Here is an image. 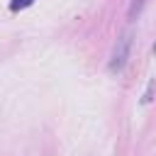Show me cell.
Returning a JSON list of instances; mask_svg holds the SVG:
<instances>
[{
    "mask_svg": "<svg viewBox=\"0 0 156 156\" xmlns=\"http://www.w3.org/2000/svg\"><path fill=\"white\" fill-rule=\"evenodd\" d=\"M129 49H132V34L124 32V34L117 39L115 49H112V56H110V63H107L110 73H117V71L124 68V63H127V58H129Z\"/></svg>",
    "mask_w": 156,
    "mask_h": 156,
    "instance_id": "1",
    "label": "cell"
},
{
    "mask_svg": "<svg viewBox=\"0 0 156 156\" xmlns=\"http://www.w3.org/2000/svg\"><path fill=\"white\" fill-rule=\"evenodd\" d=\"M144 5H146V0H132V5H129V10H127V17L134 22V20L139 17V12H141Z\"/></svg>",
    "mask_w": 156,
    "mask_h": 156,
    "instance_id": "2",
    "label": "cell"
},
{
    "mask_svg": "<svg viewBox=\"0 0 156 156\" xmlns=\"http://www.w3.org/2000/svg\"><path fill=\"white\" fill-rule=\"evenodd\" d=\"M29 5H34V0H10V10H12V12H20V10H27Z\"/></svg>",
    "mask_w": 156,
    "mask_h": 156,
    "instance_id": "3",
    "label": "cell"
},
{
    "mask_svg": "<svg viewBox=\"0 0 156 156\" xmlns=\"http://www.w3.org/2000/svg\"><path fill=\"white\" fill-rule=\"evenodd\" d=\"M154 85H156V80H149V88H146V93H144V98H141V102L146 105V102H151V95H154Z\"/></svg>",
    "mask_w": 156,
    "mask_h": 156,
    "instance_id": "4",
    "label": "cell"
},
{
    "mask_svg": "<svg viewBox=\"0 0 156 156\" xmlns=\"http://www.w3.org/2000/svg\"><path fill=\"white\" fill-rule=\"evenodd\" d=\"M154 51H156V44H154Z\"/></svg>",
    "mask_w": 156,
    "mask_h": 156,
    "instance_id": "5",
    "label": "cell"
}]
</instances>
